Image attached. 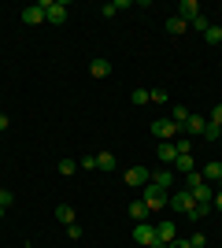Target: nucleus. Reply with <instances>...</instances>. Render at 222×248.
<instances>
[{
	"label": "nucleus",
	"mask_w": 222,
	"mask_h": 248,
	"mask_svg": "<svg viewBox=\"0 0 222 248\" xmlns=\"http://www.w3.org/2000/svg\"><path fill=\"white\" fill-rule=\"evenodd\" d=\"M219 137H222V126L207 119V126H204V141H219Z\"/></svg>",
	"instance_id": "4be33fe9"
},
{
	"label": "nucleus",
	"mask_w": 222,
	"mask_h": 248,
	"mask_svg": "<svg viewBox=\"0 0 222 248\" xmlns=\"http://www.w3.org/2000/svg\"><path fill=\"white\" fill-rule=\"evenodd\" d=\"M78 167H82V170H96V155H82V163H78Z\"/></svg>",
	"instance_id": "c85d7f7f"
},
{
	"label": "nucleus",
	"mask_w": 222,
	"mask_h": 248,
	"mask_svg": "<svg viewBox=\"0 0 222 248\" xmlns=\"http://www.w3.org/2000/svg\"><path fill=\"white\" fill-rule=\"evenodd\" d=\"M170 248H192V245H189V241H181V237H174V241H170Z\"/></svg>",
	"instance_id": "473e14b6"
},
{
	"label": "nucleus",
	"mask_w": 222,
	"mask_h": 248,
	"mask_svg": "<svg viewBox=\"0 0 222 248\" xmlns=\"http://www.w3.org/2000/svg\"><path fill=\"white\" fill-rule=\"evenodd\" d=\"M192 193V200H196V204H211L215 200V186H207V182H204V186H196V189H189Z\"/></svg>",
	"instance_id": "ddd939ff"
},
{
	"label": "nucleus",
	"mask_w": 222,
	"mask_h": 248,
	"mask_svg": "<svg viewBox=\"0 0 222 248\" xmlns=\"http://www.w3.org/2000/svg\"><path fill=\"white\" fill-rule=\"evenodd\" d=\"M174 182H178V174H174V170H170V167H159L156 174H152V186H159V189H174Z\"/></svg>",
	"instance_id": "0eeeda50"
},
{
	"label": "nucleus",
	"mask_w": 222,
	"mask_h": 248,
	"mask_svg": "<svg viewBox=\"0 0 222 248\" xmlns=\"http://www.w3.org/2000/svg\"><path fill=\"white\" fill-rule=\"evenodd\" d=\"M96 170L111 174V170H115V155H111V152H100V155H96Z\"/></svg>",
	"instance_id": "6ab92c4d"
},
{
	"label": "nucleus",
	"mask_w": 222,
	"mask_h": 248,
	"mask_svg": "<svg viewBox=\"0 0 222 248\" xmlns=\"http://www.w3.org/2000/svg\"><path fill=\"white\" fill-rule=\"evenodd\" d=\"M22 22H26V26H37V22H44V8H41V4L22 8Z\"/></svg>",
	"instance_id": "f8f14e48"
},
{
	"label": "nucleus",
	"mask_w": 222,
	"mask_h": 248,
	"mask_svg": "<svg viewBox=\"0 0 222 248\" xmlns=\"http://www.w3.org/2000/svg\"><path fill=\"white\" fill-rule=\"evenodd\" d=\"M141 200H145V207H148V211H163V207H167V200H170V193L148 182V186L141 189Z\"/></svg>",
	"instance_id": "f257e3e1"
},
{
	"label": "nucleus",
	"mask_w": 222,
	"mask_h": 248,
	"mask_svg": "<svg viewBox=\"0 0 222 248\" xmlns=\"http://www.w3.org/2000/svg\"><path fill=\"white\" fill-rule=\"evenodd\" d=\"M189 26H192V30H196V33H204V30H207V26H211V22H207V19H204V15H200V19H196V22H189Z\"/></svg>",
	"instance_id": "c756f323"
},
{
	"label": "nucleus",
	"mask_w": 222,
	"mask_h": 248,
	"mask_svg": "<svg viewBox=\"0 0 222 248\" xmlns=\"http://www.w3.org/2000/svg\"><path fill=\"white\" fill-rule=\"evenodd\" d=\"M211 123H219V126H222V104H219V108L211 111Z\"/></svg>",
	"instance_id": "72a5a7b5"
},
{
	"label": "nucleus",
	"mask_w": 222,
	"mask_h": 248,
	"mask_svg": "<svg viewBox=\"0 0 222 248\" xmlns=\"http://www.w3.org/2000/svg\"><path fill=\"white\" fill-rule=\"evenodd\" d=\"M200 174H204V182H207V186H219V182H222V163H219V159L204 163V170H200Z\"/></svg>",
	"instance_id": "9b49d317"
},
{
	"label": "nucleus",
	"mask_w": 222,
	"mask_h": 248,
	"mask_svg": "<svg viewBox=\"0 0 222 248\" xmlns=\"http://www.w3.org/2000/svg\"><path fill=\"white\" fill-rule=\"evenodd\" d=\"M15 204V193H11V189H0V207H11Z\"/></svg>",
	"instance_id": "bb28decb"
},
{
	"label": "nucleus",
	"mask_w": 222,
	"mask_h": 248,
	"mask_svg": "<svg viewBox=\"0 0 222 248\" xmlns=\"http://www.w3.org/2000/svg\"><path fill=\"white\" fill-rule=\"evenodd\" d=\"M170 170H174V174H189V170H196V159H192V155H178V159L170 163Z\"/></svg>",
	"instance_id": "dca6fc26"
},
{
	"label": "nucleus",
	"mask_w": 222,
	"mask_h": 248,
	"mask_svg": "<svg viewBox=\"0 0 222 248\" xmlns=\"http://www.w3.org/2000/svg\"><path fill=\"white\" fill-rule=\"evenodd\" d=\"M174 237H178V233H174V222H170V218H159V222H156V241L170 248V241H174Z\"/></svg>",
	"instance_id": "6e6552de"
},
{
	"label": "nucleus",
	"mask_w": 222,
	"mask_h": 248,
	"mask_svg": "<svg viewBox=\"0 0 222 248\" xmlns=\"http://www.w3.org/2000/svg\"><path fill=\"white\" fill-rule=\"evenodd\" d=\"M122 178H126V186H141V189H145L148 182H152V170H148V167H130Z\"/></svg>",
	"instance_id": "423d86ee"
},
{
	"label": "nucleus",
	"mask_w": 222,
	"mask_h": 248,
	"mask_svg": "<svg viewBox=\"0 0 222 248\" xmlns=\"http://www.w3.org/2000/svg\"><path fill=\"white\" fill-rule=\"evenodd\" d=\"M167 30L174 33V37H178V33H185V30H189V22H185V19H178V15H170V22H167Z\"/></svg>",
	"instance_id": "412c9836"
},
{
	"label": "nucleus",
	"mask_w": 222,
	"mask_h": 248,
	"mask_svg": "<svg viewBox=\"0 0 222 248\" xmlns=\"http://www.w3.org/2000/svg\"><path fill=\"white\" fill-rule=\"evenodd\" d=\"M167 204H170V211H181V215H189L192 207H196V200H192V193H189V189H174Z\"/></svg>",
	"instance_id": "7ed1b4c3"
},
{
	"label": "nucleus",
	"mask_w": 222,
	"mask_h": 248,
	"mask_svg": "<svg viewBox=\"0 0 222 248\" xmlns=\"http://www.w3.org/2000/svg\"><path fill=\"white\" fill-rule=\"evenodd\" d=\"M89 74H93V78H107V74H111V63H107L104 56H96V60L89 63Z\"/></svg>",
	"instance_id": "f3484780"
},
{
	"label": "nucleus",
	"mask_w": 222,
	"mask_h": 248,
	"mask_svg": "<svg viewBox=\"0 0 222 248\" xmlns=\"http://www.w3.org/2000/svg\"><path fill=\"white\" fill-rule=\"evenodd\" d=\"M200 15H204V11H200V4H196V0H181V4H178V19L196 22Z\"/></svg>",
	"instance_id": "1a4fd4ad"
},
{
	"label": "nucleus",
	"mask_w": 222,
	"mask_h": 248,
	"mask_svg": "<svg viewBox=\"0 0 222 248\" xmlns=\"http://www.w3.org/2000/svg\"><path fill=\"white\" fill-rule=\"evenodd\" d=\"M56 222L71 226V222H74V207H71V204H59V207H56Z\"/></svg>",
	"instance_id": "aec40b11"
},
{
	"label": "nucleus",
	"mask_w": 222,
	"mask_h": 248,
	"mask_svg": "<svg viewBox=\"0 0 222 248\" xmlns=\"http://www.w3.org/2000/svg\"><path fill=\"white\" fill-rule=\"evenodd\" d=\"M204 126H207V119H204V115H189L185 134H189V137H204Z\"/></svg>",
	"instance_id": "4468645a"
},
{
	"label": "nucleus",
	"mask_w": 222,
	"mask_h": 248,
	"mask_svg": "<svg viewBox=\"0 0 222 248\" xmlns=\"http://www.w3.org/2000/svg\"><path fill=\"white\" fill-rule=\"evenodd\" d=\"M133 241H137L141 248H152L156 245V226H152V222H137V226H133Z\"/></svg>",
	"instance_id": "39448f33"
},
{
	"label": "nucleus",
	"mask_w": 222,
	"mask_h": 248,
	"mask_svg": "<svg viewBox=\"0 0 222 248\" xmlns=\"http://www.w3.org/2000/svg\"><path fill=\"white\" fill-rule=\"evenodd\" d=\"M78 170V159H59V174H74Z\"/></svg>",
	"instance_id": "a878e982"
},
{
	"label": "nucleus",
	"mask_w": 222,
	"mask_h": 248,
	"mask_svg": "<svg viewBox=\"0 0 222 248\" xmlns=\"http://www.w3.org/2000/svg\"><path fill=\"white\" fill-rule=\"evenodd\" d=\"M41 8H44V22H52V26H63L67 11H71V8H67V0H44Z\"/></svg>",
	"instance_id": "f03ea898"
},
{
	"label": "nucleus",
	"mask_w": 222,
	"mask_h": 248,
	"mask_svg": "<svg viewBox=\"0 0 222 248\" xmlns=\"http://www.w3.org/2000/svg\"><path fill=\"white\" fill-rule=\"evenodd\" d=\"M130 100H133V104H152V89H133Z\"/></svg>",
	"instance_id": "393cba45"
},
{
	"label": "nucleus",
	"mask_w": 222,
	"mask_h": 248,
	"mask_svg": "<svg viewBox=\"0 0 222 248\" xmlns=\"http://www.w3.org/2000/svg\"><path fill=\"white\" fill-rule=\"evenodd\" d=\"M4 130H8V115L0 111V134H4Z\"/></svg>",
	"instance_id": "f704fd0d"
},
{
	"label": "nucleus",
	"mask_w": 222,
	"mask_h": 248,
	"mask_svg": "<svg viewBox=\"0 0 222 248\" xmlns=\"http://www.w3.org/2000/svg\"><path fill=\"white\" fill-rule=\"evenodd\" d=\"M156 159L163 167H170L174 159H178V148H174V141H159V148H156Z\"/></svg>",
	"instance_id": "9d476101"
},
{
	"label": "nucleus",
	"mask_w": 222,
	"mask_h": 248,
	"mask_svg": "<svg viewBox=\"0 0 222 248\" xmlns=\"http://www.w3.org/2000/svg\"><path fill=\"white\" fill-rule=\"evenodd\" d=\"M189 245H192V248H207V241H204V233H192Z\"/></svg>",
	"instance_id": "7c9ffc66"
},
{
	"label": "nucleus",
	"mask_w": 222,
	"mask_h": 248,
	"mask_svg": "<svg viewBox=\"0 0 222 248\" xmlns=\"http://www.w3.org/2000/svg\"><path fill=\"white\" fill-rule=\"evenodd\" d=\"M152 104H170L167 89H152Z\"/></svg>",
	"instance_id": "cd10ccee"
},
{
	"label": "nucleus",
	"mask_w": 222,
	"mask_h": 248,
	"mask_svg": "<svg viewBox=\"0 0 222 248\" xmlns=\"http://www.w3.org/2000/svg\"><path fill=\"white\" fill-rule=\"evenodd\" d=\"M4 211H8V207H0V218H4Z\"/></svg>",
	"instance_id": "c9c22d12"
},
{
	"label": "nucleus",
	"mask_w": 222,
	"mask_h": 248,
	"mask_svg": "<svg viewBox=\"0 0 222 248\" xmlns=\"http://www.w3.org/2000/svg\"><path fill=\"white\" fill-rule=\"evenodd\" d=\"M185 178V189H196V186H204V174L200 170H189V174H181Z\"/></svg>",
	"instance_id": "b1692460"
},
{
	"label": "nucleus",
	"mask_w": 222,
	"mask_h": 248,
	"mask_svg": "<svg viewBox=\"0 0 222 248\" xmlns=\"http://www.w3.org/2000/svg\"><path fill=\"white\" fill-rule=\"evenodd\" d=\"M200 37H204L207 45H219V41H222V26H207V30H204Z\"/></svg>",
	"instance_id": "5701e85b"
},
{
	"label": "nucleus",
	"mask_w": 222,
	"mask_h": 248,
	"mask_svg": "<svg viewBox=\"0 0 222 248\" xmlns=\"http://www.w3.org/2000/svg\"><path fill=\"white\" fill-rule=\"evenodd\" d=\"M189 108H185V104H174V108H170V123L174 126H181V130H185V123H189Z\"/></svg>",
	"instance_id": "2eb2a0df"
},
{
	"label": "nucleus",
	"mask_w": 222,
	"mask_h": 248,
	"mask_svg": "<svg viewBox=\"0 0 222 248\" xmlns=\"http://www.w3.org/2000/svg\"><path fill=\"white\" fill-rule=\"evenodd\" d=\"M148 215H152V211L145 207V200H133V204H130V218H137V222H148Z\"/></svg>",
	"instance_id": "a211bd4d"
},
{
	"label": "nucleus",
	"mask_w": 222,
	"mask_h": 248,
	"mask_svg": "<svg viewBox=\"0 0 222 248\" xmlns=\"http://www.w3.org/2000/svg\"><path fill=\"white\" fill-rule=\"evenodd\" d=\"M211 207H215V211H222V189H215V200H211Z\"/></svg>",
	"instance_id": "2f4dec72"
},
{
	"label": "nucleus",
	"mask_w": 222,
	"mask_h": 248,
	"mask_svg": "<svg viewBox=\"0 0 222 248\" xmlns=\"http://www.w3.org/2000/svg\"><path fill=\"white\" fill-rule=\"evenodd\" d=\"M152 134H156L159 141H178V137H181V126H174L170 119H156V123H152Z\"/></svg>",
	"instance_id": "20e7f679"
}]
</instances>
